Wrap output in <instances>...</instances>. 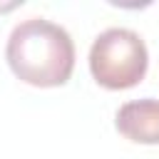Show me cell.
Segmentation results:
<instances>
[{
  "mask_svg": "<svg viewBox=\"0 0 159 159\" xmlns=\"http://www.w3.org/2000/svg\"><path fill=\"white\" fill-rule=\"evenodd\" d=\"M5 60L10 72L30 87H62L75 72V42L62 25L27 17L12 27Z\"/></svg>",
  "mask_w": 159,
  "mask_h": 159,
  "instance_id": "1",
  "label": "cell"
},
{
  "mask_svg": "<svg viewBox=\"0 0 159 159\" xmlns=\"http://www.w3.org/2000/svg\"><path fill=\"white\" fill-rule=\"evenodd\" d=\"M89 72L104 89H132L147 77L149 50L139 32L129 27H107L89 47Z\"/></svg>",
  "mask_w": 159,
  "mask_h": 159,
  "instance_id": "2",
  "label": "cell"
},
{
  "mask_svg": "<svg viewBox=\"0 0 159 159\" xmlns=\"http://www.w3.org/2000/svg\"><path fill=\"white\" fill-rule=\"evenodd\" d=\"M114 129L134 144H159V99L124 102L114 114Z\"/></svg>",
  "mask_w": 159,
  "mask_h": 159,
  "instance_id": "3",
  "label": "cell"
}]
</instances>
